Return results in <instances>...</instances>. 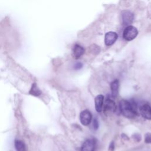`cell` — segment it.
Masks as SVG:
<instances>
[{"label":"cell","instance_id":"cell-1","mask_svg":"<svg viewBox=\"0 0 151 151\" xmlns=\"http://www.w3.org/2000/svg\"><path fill=\"white\" fill-rule=\"evenodd\" d=\"M136 104L134 101L122 100L119 101V109L122 114L128 119H134L137 115Z\"/></svg>","mask_w":151,"mask_h":151},{"label":"cell","instance_id":"cell-2","mask_svg":"<svg viewBox=\"0 0 151 151\" xmlns=\"http://www.w3.org/2000/svg\"><path fill=\"white\" fill-rule=\"evenodd\" d=\"M138 34V31L136 27L129 25L123 31V37L126 41H132L134 39Z\"/></svg>","mask_w":151,"mask_h":151},{"label":"cell","instance_id":"cell-3","mask_svg":"<svg viewBox=\"0 0 151 151\" xmlns=\"http://www.w3.org/2000/svg\"><path fill=\"white\" fill-rule=\"evenodd\" d=\"M80 120L83 125H88L92 120V115L90 111L88 110L82 111L80 114Z\"/></svg>","mask_w":151,"mask_h":151},{"label":"cell","instance_id":"cell-4","mask_svg":"<svg viewBox=\"0 0 151 151\" xmlns=\"http://www.w3.org/2000/svg\"><path fill=\"white\" fill-rule=\"evenodd\" d=\"M96 143L94 139H88L83 143L81 151H95Z\"/></svg>","mask_w":151,"mask_h":151},{"label":"cell","instance_id":"cell-5","mask_svg":"<svg viewBox=\"0 0 151 151\" xmlns=\"http://www.w3.org/2000/svg\"><path fill=\"white\" fill-rule=\"evenodd\" d=\"M118 35L116 32L113 31L107 32L105 34L104 37V42L107 46H110L114 43L117 40Z\"/></svg>","mask_w":151,"mask_h":151},{"label":"cell","instance_id":"cell-6","mask_svg":"<svg viewBox=\"0 0 151 151\" xmlns=\"http://www.w3.org/2000/svg\"><path fill=\"white\" fill-rule=\"evenodd\" d=\"M121 14L123 24L127 25L132 23L134 19V15L132 12L128 10H124L122 12Z\"/></svg>","mask_w":151,"mask_h":151},{"label":"cell","instance_id":"cell-7","mask_svg":"<svg viewBox=\"0 0 151 151\" xmlns=\"http://www.w3.org/2000/svg\"><path fill=\"white\" fill-rule=\"evenodd\" d=\"M140 113L142 116L147 120H151V107L147 104H144L140 107Z\"/></svg>","mask_w":151,"mask_h":151},{"label":"cell","instance_id":"cell-8","mask_svg":"<svg viewBox=\"0 0 151 151\" xmlns=\"http://www.w3.org/2000/svg\"><path fill=\"white\" fill-rule=\"evenodd\" d=\"M104 101V96L102 94H99L95 98V108L97 112H101L102 110V107Z\"/></svg>","mask_w":151,"mask_h":151},{"label":"cell","instance_id":"cell-9","mask_svg":"<svg viewBox=\"0 0 151 151\" xmlns=\"http://www.w3.org/2000/svg\"><path fill=\"white\" fill-rule=\"evenodd\" d=\"M85 52L84 48L79 44H75L73 47V55L75 59L79 58Z\"/></svg>","mask_w":151,"mask_h":151},{"label":"cell","instance_id":"cell-10","mask_svg":"<svg viewBox=\"0 0 151 151\" xmlns=\"http://www.w3.org/2000/svg\"><path fill=\"white\" fill-rule=\"evenodd\" d=\"M116 106L114 101L110 99H107L105 101L104 110L114 111L116 110Z\"/></svg>","mask_w":151,"mask_h":151},{"label":"cell","instance_id":"cell-11","mask_svg":"<svg viewBox=\"0 0 151 151\" xmlns=\"http://www.w3.org/2000/svg\"><path fill=\"white\" fill-rule=\"evenodd\" d=\"M119 83L118 80H114L110 84V88L111 90V96L113 98H115L117 96L119 93Z\"/></svg>","mask_w":151,"mask_h":151},{"label":"cell","instance_id":"cell-12","mask_svg":"<svg viewBox=\"0 0 151 151\" xmlns=\"http://www.w3.org/2000/svg\"><path fill=\"white\" fill-rule=\"evenodd\" d=\"M14 145L17 151H26V146L24 142L16 139L14 141Z\"/></svg>","mask_w":151,"mask_h":151},{"label":"cell","instance_id":"cell-13","mask_svg":"<svg viewBox=\"0 0 151 151\" xmlns=\"http://www.w3.org/2000/svg\"><path fill=\"white\" fill-rule=\"evenodd\" d=\"M29 93L31 94V95H33L35 96H38L41 94V91L37 87L36 83H33L32 84L31 88L29 91Z\"/></svg>","mask_w":151,"mask_h":151},{"label":"cell","instance_id":"cell-14","mask_svg":"<svg viewBox=\"0 0 151 151\" xmlns=\"http://www.w3.org/2000/svg\"><path fill=\"white\" fill-rule=\"evenodd\" d=\"M145 142L147 144H151V133H147L145 135Z\"/></svg>","mask_w":151,"mask_h":151},{"label":"cell","instance_id":"cell-15","mask_svg":"<svg viewBox=\"0 0 151 151\" xmlns=\"http://www.w3.org/2000/svg\"><path fill=\"white\" fill-rule=\"evenodd\" d=\"M92 125H93V127L94 130H97L98 128H99V122L97 120V119L96 118H94L93 120V122H92Z\"/></svg>","mask_w":151,"mask_h":151},{"label":"cell","instance_id":"cell-16","mask_svg":"<svg viewBox=\"0 0 151 151\" xmlns=\"http://www.w3.org/2000/svg\"><path fill=\"white\" fill-rule=\"evenodd\" d=\"M132 137L136 142H140L141 140V139H142L141 135L140 134H139V133H135V134H133Z\"/></svg>","mask_w":151,"mask_h":151},{"label":"cell","instance_id":"cell-17","mask_svg":"<svg viewBox=\"0 0 151 151\" xmlns=\"http://www.w3.org/2000/svg\"><path fill=\"white\" fill-rule=\"evenodd\" d=\"M83 67V64L80 62L76 63L74 65V69L75 70H80Z\"/></svg>","mask_w":151,"mask_h":151},{"label":"cell","instance_id":"cell-18","mask_svg":"<svg viewBox=\"0 0 151 151\" xmlns=\"http://www.w3.org/2000/svg\"><path fill=\"white\" fill-rule=\"evenodd\" d=\"M114 142H111L109 145V151H114Z\"/></svg>","mask_w":151,"mask_h":151}]
</instances>
